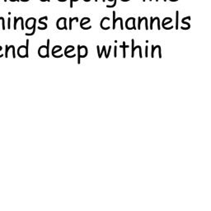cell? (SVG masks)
Masks as SVG:
<instances>
[{
    "mask_svg": "<svg viewBox=\"0 0 211 211\" xmlns=\"http://www.w3.org/2000/svg\"><path fill=\"white\" fill-rule=\"evenodd\" d=\"M106 0H102V2H105Z\"/></svg>",
    "mask_w": 211,
    "mask_h": 211,
    "instance_id": "cell-25",
    "label": "cell"
},
{
    "mask_svg": "<svg viewBox=\"0 0 211 211\" xmlns=\"http://www.w3.org/2000/svg\"><path fill=\"white\" fill-rule=\"evenodd\" d=\"M106 22H110L109 17H103V18H102V22H101V24H100V26H101V28H102V29H103V30H107V29H110V26L108 25V24H106Z\"/></svg>",
    "mask_w": 211,
    "mask_h": 211,
    "instance_id": "cell-6",
    "label": "cell"
},
{
    "mask_svg": "<svg viewBox=\"0 0 211 211\" xmlns=\"http://www.w3.org/2000/svg\"><path fill=\"white\" fill-rule=\"evenodd\" d=\"M40 1L41 2H46V1L47 2H50V0H40Z\"/></svg>",
    "mask_w": 211,
    "mask_h": 211,
    "instance_id": "cell-18",
    "label": "cell"
},
{
    "mask_svg": "<svg viewBox=\"0 0 211 211\" xmlns=\"http://www.w3.org/2000/svg\"><path fill=\"white\" fill-rule=\"evenodd\" d=\"M98 0H95V2H98Z\"/></svg>",
    "mask_w": 211,
    "mask_h": 211,
    "instance_id": "cell-26",
    "label": "cell"
},
{
    "mask_svg": "<svg viewBox=\"0 0 211 211\" xmlns=\"http://www.w3.org/2000/svg\"><path fill=\"white\" fill-rule=\"evenodd\" d=\"M73 1H74V2H78V0H73Z\"/></svg>",
    "mask_w": 211,
    "mask_h": 211,
    "instance_id": "cell-23",
    "label": "cell"
},
{
    "mask_svg": "<svg viewBox=\"0 0 211 211\" xmlns=\"http://www.w3.org/2000/svg\"><path fill=\"white\" fill-rule=\"evenodd\" d=\"M28 46H29V40H27V46H21L17 50V55L21 58L28 57Z\"/></svg>",
    "mask_w": 211,
    "mask_h": 211,
    "instance_id": "cell-2",
    "label": "cell"
},
{
    "mask_svg": "<svg viewBox=\"0 0 211 211\" xmlns=\"http://www.w3.org/2000/svg\"><path fill=\"white\" fill-rule=\"evenodd\" d=\"M83 1H84V2H90L91 0H83Z\"/></svg>",
    "mask_w": 211,
    "mask_h": 211,
    "instance_id": "cell-21",
    "label": "cell"
},
{
    "mask_svg": "<svg viewBox=\"0 0 211 211\" xmlns=\"http://www.w3.org/2000/svg\"><path fill=\"white\" fill-rule=\"evenodd\" d=\"M49 46H50V39L47 40V46H42L39 48L38 54L41 58H48L50 57L49 55Z\"/></svg>",
    "mask_w": 211,
    "mask_h": 211,
    "instance_id": "cell-1",
    "label": "cell"
},
{
    "mask_svg": "<svg viewBox=\"0 0 211 211\" xmlns=\"http://www.w3.org/2000/svg\"><path fill=\"white\" fill-rule=\"evenodd\" d=\"M115 56H116V47L115 48Z\"/></svg>",
    "mask_w": 211,
    "mask_h": 211,
    "instance_id": "cell-17",
    "label": "cell"
},
{
    "mask_svg": "<svg viewBox=\"0 0 211 211\" xmlns=\"http://www.w3.org/2000/svg\"><path fill=\"white\" fill-rule=\"evenodd\" d=\"M17 22H18V21H17V18L15 17H14V27H13L14 28V30L17 29Z\"/></svg>",
    "mask_w": 211,
    "mask_h": 211,
    "instance_id": "cell-13",
    "label": "cell"
},
{
    "mask_svg": "<svg viewBox=\"0 0 211 211\" xmlns=\"http://www.w3.org/2000/svg\"><path fill=\"white\" fill-rule=\"evenodd\" d=\"M8 51H9V48H8V46H6V51H5V57H8Z\"/></svg>",
    "mask_w": 211,
    "mask_h": 211,
    "instance_id": "cell-15",
    "label": "cell"
},
{
    "mask_svg": "<svg viewBox=\"0 0 211 211\" xmlns=\"http://www.w3.org/2000/svg\"><path fill=\"white\" fill-rule=\"evenodd\" d=\"M10 1H11V2H16V1L18 2V1H20V0H10Z\"/></svg>",
    "mask_w": 211,
    "mask_h": 211,
    "instance_id": "cell-19",
    "label": "cell"
},
{
    "mask_svg": "<svg viewBox=\"0 0 211 211\" xmlns=\"http://www.w3.org/2000/svg\"><path fill=\"white\" fill-rule=\"evenodd\" d=\"M74 51V47L73 46H69L66 47V49H65V51H64V55H66L68 53H71L72 51Z\"/></svg>",
    "mask_w": 211,
    "mask_h": 211,
    "instance_id": "cell-8",
    "label": "cell"
},
{
    "mask_svg": "<svg viewBox=\"0 0 211 211\" xmlns=\"http://www.w3.org/2000/svg\"><path fill=\"white\" fill-rule=\"evenodd\" d=\"M116 0H114V4H112V5H107V6H106V8H114V7L116 6Z\"/></svg>",
    "mask_w": 211,
    "mask_h": 211,
    "instance_id": "cell-12",
    "label": "cell"
},
{
    "mask_svg": "<svg viewBox=\"0 0 211 211\" xmlns=\"http://www.w3.org/2000/svg\"><path fill=\"white\" fill-rule=\"evenodd\" d=\"M9 48L12 50V57L13 58H15L16 57V54H15V47H14V46H9Z\"/></svg>",
    "mask_w": 211,
    "mask_h": 211,
    "instance_id": "cell-9",
    "label": "cell"
},
{
    "mask_svg": "<svg viewBox=\"0 0 211 211\" xmlns=\"http://www.w3.org/2000/svg\"><path fill=\"white\" fill-rule=\"evenodd\" d=\"M66 21L67 19L65 17H60L57 20L56 22V27L58 28L59 30H67L68 27H66Z\"/></svg>",
    "mask_w": 211,
    "mask_h": 211,
    "instance_id": "cell-4",
    "label": "cell"
},
{
    "mask_svg": "<svg viewBox=\"0 0 211 211\" xmlns=\"http://www.w3.org/2000/svg\"><path fill=\"white\" fill-rule=\"evenodd\" d=\"M91 19L89 18V17H83L82 20H81V22H80V27L83 28L84 27V25L87 23H88V22H90Z\"/></svg>",
    "mask_w": 211,
    "mask_h": 211,
    "instance_id": "cell-7",
    "label": "cell"
},
{
    "mask_svg": "<svg viewBox=\"0 0 211 211\" xmlns=\"http://www.w3.org/2000/svg\"><path fill=\"white\" fill-rule=\"evenodd\" d=\"M35 27H35H35H33V31H32V32H31V33H26V35H34V34H35Z\"/></svg>",
    "mask_w": 211,
    "mask_h": 211,
    "instance_id": "cell-10",
    "label": "cell"
},
{
    "mask_svg": "<svg viewBox=\"0 0 211 211\" xmlns=\"http://www.w3.org/2000/svg\"><path fill=\"white\" fill-rule=\"evenodd\" d=\"M109 2H111V1H114V0H108Z\"/></svg>",
    "mask_w": 211,
    "mask_h": 211,
    "instance_id": "cell-24",
    "label": "cell"
},
{
    "mask_svg": "<svg viewBox=\"0 0 211 211\" xmlns=\"http://www.w3.org/2000/svg\"><path fill=\"white\" fill-rule=\"evenodd\" d=\"M59 2H65V1H67V0H58Z\"/></svg>",
    "mask_w": 211,
    "mask_h": 211,
    "instance_id": "cell-20",
    "label": "cell"
},
{
    "mask_svg": "<svg viewBox=\"0 0 211 211\" xmlns=\"http://www.w3.org/2000/svg\"><path fill=\"white\" fill-rule=\"evenodd\" d=\"M39 20H41V21H42V20H48V17H40Z\"/></svg>",
    "mask_w": 211,
    "mask_h": 211,
    "instance_id": "cell-16",
    "label": "cell"
},
{
    "mask_svg": "<svg viewBox=\"0 0 211 211\" xmlns=\"http://www.w3.org/2000/svg\"><path fill=\"white\" fill-rule=\"evenodd\" d=\"M75 19V17H74V18H72V17H69V30H71L72 29V22H73V21Z\"/></svg>",
    "mask_w": 211,
    "mask_h": 211,
    "instance_id": "cell-11",
    "label": "cell"
},
{
    "mask_svg": "<svg viewBox=\"0 0 211 211\" xmlns=\"http://www.w3.org/2000/svg\"><path fill=\"white\" fill-rule=\"evenodd\" d=\"M87 55V49L85 46H78V63L80 64V58H85Z\"/></svg>",
    "mask_w": 211,
    "mask_h": 211,
    "instance_id": "cell-3",
    "label": "cell"
},
{
    "mask_svg": "<svg viewBox=\"0 0 211 211\" xmlns=\"http://www.w3.org/2000/svg\"><path fill=\"white\" fill-rule=\"evenodd\" d=\"M10 27H11V18H10V17H8V29H10Z\"/></svg>",
    "mask_w": 211,
    "mask_h": 211,
    "instance_id": "cell-14",
    "label": "cell"
},
{
    "mask_svg": "<svg viewBox=\"0 0 211 211\" xmlns=\"http://www.w3.org/2000/svg\"><path fill=\"white\" fill-rule=\"evenodd\" d=\"M2 50H3V48H2V46H0V51H2Z\"/></svg>",
    "mask_w": 211,
    "mask_h": 211,
    "instance_id": "cell-22",
    "label": "cell"
},
{
    "mask_svg": "<svg viewBox=\"0 0 211 211\" xmlns=\"http://www.w3.org/2000/svg\"><path fill=\"white\" fill-rule=\"evenodd\" d=\"M35 26H36V19H35V17H30V18H28V19L27 20V22H26V27H27V29L31 30V29H33V27H34Z\"/></svg>",
    "mask_w": 211,
    "mask_h": 211,
    "instance_id": "cell-5",
    "label": "cell"
}]
</instances>
